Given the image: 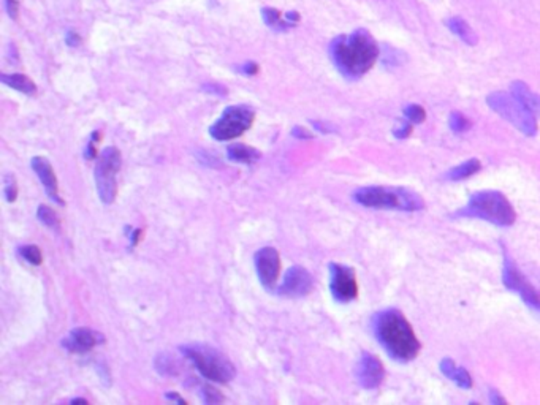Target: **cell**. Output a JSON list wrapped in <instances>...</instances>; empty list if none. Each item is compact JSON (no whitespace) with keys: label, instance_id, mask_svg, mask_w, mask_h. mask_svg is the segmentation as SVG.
Listing matches in <instances>:
<instances>
[{"label":"cell","instance_id":"6da1fadb","mask_svg":"<svg viewBox=\"0 0 540 405\" xmlns=\"http://www.w3.org/2000/svg\"><path fill=\"white\" fill-rule=\"evenodd\" d=\"M379 44L365 29L333 40L330 54L336 68L347 78H360L374 67L379 57Z\"/></svg>","mask_w":540,"mask_h":405},{"label":"cell","instance_id":"7a4b0ae2","mask_svg":"<svg viewBox=\"0 0 540 405\" xmlns=\"http://www.w3.org/2000/svg\"><path fill=\"white\" fill-rule=\"evenodd\" d=\"M375 338L394 361L409 363L420 352V342L406 316L397 309H388L375 315Z\"/></svg>","mask_w":540,"mask_h":405},{"label":"cell","instance_id":"3957f363","mask_svg":"<svg viewBox=\"0 0 540 405\" xmlns=\"http://www.w3.org/2000/svg\"><path fill=\"white\" fill-rule=\"evenodd\" d=\"M354 200L358 205L373 209H393V211H422L425 201L422 196L403 187H363L354 193Z\"/></svg>","mask_w":540,"mask_h":405},{"label":"cell","instance_id":"277c9868","mask_svg":"<svg viewBox=\"0 0 540 405\" xmlns=\"http://www.w3.org/2000/svg\"><path fill=\"white\" fill-rule=\"evenodd\" d=\"M461 215L487 220L498 226H512L517 219L510 201L496 190H482L474 193L466 207L461 209Z\"/></svg>","mask_w":540,"mask_h":405},{"label":"cell","instance_id":"5b68a950","mask_svg":"<svg viewBox=\"0 0 540 405\" xmlns=\"http://www.w3.org/2000/svg\"><path fill=\"white\" fill-rule=\"evenodd\" d=\"M205 378L216 383H229L236 375L235 364L221 352L208 345H187L181 348Z\"/></svg>","mask_w":540,"mask_h":405},{"label":"cell","instance_id":"8992f818","mask_svg":"<svg viewBox=\"0 0 540 405\" xmlns=\"http://www.w3.org/2000/svg\"><path fill=\"white\" fill-rule=\"evenodd\" d=\"M487 103L493 111L504 117L508 124L520 130L526 136H534L537 133L536 114H532L521 101L512 94L491 92L487 97Z\"/></svg>","mask_w":540,"mask_h":405},{"label":"cell","instance_id":"52a82bcc","mask_svg":"<svg viewBox=\"0 0 540 405\" xmlns=\"http://www.w3.org/2000/svg\"><path fill=\"white\" fill-rule=\"evenodd\" d=\"M255 120V112L246 105L229 106L214 124L211 125L210 135L217 141H229L246 133Z\"/></svg>","mask_w":540,"mask_h":405},{"label":"cell","instance_id":"ba28073f","mask_svg":"<svg viewBox=\"0 0 540 405\" xmlns=\"http://www.w3.org/2000/svg\"><path fill=\"white\" fill-rule=\"evenodd\" d=\"M121 152H119L117 148H112V146L105 148L102 154L98 155V162L96 167V184L98 198L102 200L105 205H111V202L116 200V174L119 173V169H121Z\"/></svg>","mask_w":540,"mask_h":405},{"label":"cell","instance_id":"9c48e42d","mask_svg":"<svg viewBox=\"0 0 540 405\" xmlns=\"http://www.w3.org/2000/svg\"><path fill=\"white\" fill-rule=\"evenodd\" d=\"M502 282L508 290L518 293L527 306L540 310V291L527 281L523 272L517 268V264L507 257L504 259V268H502Z\"/></svg>","mask_w":540,"mask_h":405},{"label":"cell","instance_id":"30bf717a","mask_svg":"<svg viewBox=\"0 0 540 405\" xmlns=\"http://www.w3.org/2000/svg\"><path fill=\"white\" fill-rule=\"evenodd\" d=\"M330 290L339 302H350L358 296V283L355 271L349 266L330 264Z\"/></svg>","mask_w":540,"mask_h":405},{"label":"cell","instance_id":"8fae6325","mask_svg":"<svg viewBox=\"0 0 540 405\" xmlns=\"http://www.w3.org/2000/svg\"><path fill=\"white\" fill-rule=\"evenodd\" d=\"M255 269L263 287L273 290L281 272L279 252L274 247H263L255 253Z\"/></svg>","mask_w":540,"mask_h":405},{"label":"cell","instance_id":"7c38bea8","mask_svg":"<svg viewBox=\"0 0 540 405\" xmlns=\"http://www.w3.org/2000/svg\"><path fill=\"white\" fill-rule=\"evenodd\" d=\"M314 287V278L309 271H306L301 266H292L285 272L284 281L279 285V295L287 297H303L311 293Z\"/></svg>","mask_w":540,"mask_h":405},{"label":"cell","instance_id":"4fadbf2b","mask_svg":"<svg viewBox=\"0 0 540 405\" xmlns=\"http://www.w3.org/2000/svg\"><path fill=\"white\" fill-rule=\"evenodd\" d=\"M356 380L365 390H375L385 378L384 364L371 353H363L356 364Z\"/></svg>","mask_w":540,"mask_h":405},{"label":"cell","instance_id":"5bb4252c","mask_svg":"<svg viewBox=\"0 0 540 405\" xmlns=\"http://www.w3.org/2000/svg\"><path fill=\"white\" fill-rule=\"evenodd\" d=\"M103 340L105 338L100 333L87 328H78L68 334V338L62 342V345L72 353H87L94 347L103 344Z\"/></svg>","mask_w":540,"mask_h":405},{"label":"cell","instance_id":"9a60e30c","mask_svg":"<svg viewBox=\"0 0 540 405\" xmlns=\"http://www.w3.org/2000/svg\"><path fill=\"white\" fill-rule=\"evenodd\" d=\"M30 163H32V168L37 173V176L40 177V181L43 184V187H45L49 198H51L54 202H58L59 206L64 205V200H62L59 195L58 177H56L51 163H49L45 157H34Z\"/></svg>","mask_w":540,"mask_h":405},{"label":"cell","instance_id":"2e32d148","mask_svg":"<svg viewBox=\"0 0 540 405\" xmlns=\"http://www.w3.org/2000/svg\"><path fill=\"white\" fill-rule=\"evenodd\" d=\"M512 95H515L521 103H523L527 110L536 116H540V95L532 92L529 86L525 84L523 81H515L510 84Z\"/></svg>","mask_w":540,"mask_h":405},{"label":"cell","instance_id":"e0dca14e","mask_svg":"<svg viewBox=\"0 0 540 405\" xmlns=\"http://www.w3.org/2000/svg\"><path fill=\"white\" fill-rule=\"evenodd\" d=\"M441 372L449 380H451V382L460 386V388L468 390V388H470V386H472V378H470L469 372L464 369V367L456 366L454 359H450V358L442 359L441 361Z\"/></svg>","mask_w":540,"mask_h":405},{"label":"cell","instance_id":"ac0fdd59","mask_svg":"<svg viewBox=\"0 0 540 405\" xmlns=\"http://www.w3.org/2000/svg\"><path fill=\"white\" fill-rule=\"evenodd\" d=\"M263 19H265V22L269 25V27L278 29V30H285L288 27H292L293 24H297L300 21V16L298 13L292 11V13H287L285 18H282L281 11L266 8L263 10Z\"/></svg>","mask_w":540,"mask_h":405},{"label":"cell","instance_id":"d6986e66","mask_svg":"<svg viewBox=\"0 0 540 405\" xmlns=\"http://www.w3.org/2000/svg\"><path fill=\"white\" fill-rule=\"evenodd\" d=\"M447 27L454 32V34L460 38V40H463L466 44H469V46H474V44H477V35L475 32L472 30V27L468 24V21H464L463 18L460 16H451L450 19H447Z\"/></svg>","mask_w":540,"mask_h":405},{"label":"cell","instance_id":"ffe728a7","mask_svg":"<svg viewBox=\"0 0 540 405\" xmlns=\"http://www.w3.org/2000/svg\"><path fill=\"white\" fill-rule=\"evenodd\" d=\"M0 79H2L5 86L15 89V91H18V92H22L26 95H34L37 92L35 82L26 75H21V73L5 75L4 73L2 76H0Z\"/></svg>","mask_w":540,"mask_h":405},{"label":"cell","instance_id":"44dd1931","mask_svg":"<svg viewBox=\"0 0 540 405\" xmlns=\"http://www.w3.org/2000/svg\"><path fill=\"white\" fill-rule=\"evenodd\" d=\"M227 154L230 160L238 162V163H248V165L254 163L260 158L259 149H254L248 144H240V143L229 146Z\"/></svg>","mask_w":540,"mask_h":405},{"label":"cell","instance_id":"7402d4cb","mask_svg":"<svg viewBox=\"0 0 540 405\" xmlns=\"http://www.w3.org/2000/svg\"><path fill=\"white\" fill-rule=\"evenodd\" d=\"M480 168H482L480 160H477V158H470V160L463 162L460 165H456L455 168H451L449 171V179L450 181L468 179V177H470L472 174L479 173Z\"/></svg>","mask_w":540,"mask_h":405},{"label":"cell","instance_id":"603a6c76","mask_svg":"<svg viewBox=\"0 0 540 405\" xmlns=\"http://www.w3.org/2000/svg\"><path fill=\"white\" fill-rule=\"evenodd\" d=\"M37 217H39L41 224L46 225L48 228H54V230H58L60 226L59 215L56 214L51 207H48L45 205H41L39 206V209H37Z\"/></svg>","mask_w":540,"mask_h":405},{"label":"cell","instance_id":"cb8c5ba5","mask_svg":"<svg viewBox=\"0 0 540 405\" xmlns=\"http://www.w3.org/2000/svg\"><path fill=\"white\" fill-rule=\"evenodd\" d=\"M449 125L455 133H463V131H468L470 129V120L464 116V114L454 111L449 117Z\"/></svg>","mask_w":540,"mask_h":405},{"label":"cell","instance_id":"d4e9b609","mask_svg":"<svg viewBox=\"0 0 540 405\" xmlns=\"http://www.w3.org/2000/svg\"><path fill=\"white\" fill-rule=\"evenodd\" d=\"M21 257L34 266H40L43 263V255L41 250L37 245H24L20 249Z\"/></svg>","mask_w":540,"mask_h":405},{"label":"cell","instance_id":"484cf974","mask_svg":"<svg viewBox=\"0 0 540 405\" xmlns=\"http://www.w3.org/2000/svg\"><path fill=\"white\" fill-rule=\"evenodd\" d=\"M404 116L412 124H422L426 119V111L420 105H409L404 108Z\"/></svg>","mask_w":540,"mask_h":405},{"label":"cell","instance_id":"4316f807","mask_svg":"<svg viewBox=\"0 0 540 405\" xmlns=\"http://www.w3.org/2000/svg\"><path fill=\"white\" fill-rule=\"evenodd\" d=\"M4 193H5V200L8 202H15L18 198V182L15 179V176L7 174L4 177Z\"/></svg>","mask_w":540,"mask_h":405},{"label":"cell","instance_id":"83f0119b","mask_svg":"<svg viewBox=\"0 0 540 405\" xmlns=\"http://www.w3.org/2000/svg\"><path fill=\"white\" fill-rule=\"evenodd\" d=\"M203 397L206 404H221L225 401V397L221 394V391H217L210 385H206L203 388Z\"/></svg>","mask_w":540,"mask_h":405},{"label":"cell","instance_id":"f1b7e54d","mask_svg":"<svg viewBox=\"0 0 540 405\" xmlns=\"http://www.w3.org/2000/svg\"><path fill=\"white\" fill-rule=\"evenodd\" d=\"M412 125H413L412 122H409V120H406V122H401L399 125L394 127V130H393L394 138H397V139L409 138L411 133H412V129H413Z\"/></svg>","mask_w":540,"mask_h":405},{"label":"cell","instance_id":"f546056e","mask_svg":"<svg viewBox=\"0 0 540 405\" xmlns=\"http://www.w3.org/2000/svg\"><path fill=\"white\" fill-rule=\"evenodd\" d=\"M243 72L249 76H254L257 72H259V67H257L255 62H249V63H246V65H244Z\"/></svg>","mask_w":540,"mask_h":405},{"label":"cell","instance_id":"4dcf8cb0","mask_svg":"<svg viewBox=\"0 0 540 405\" xmlns=\"http://www.w3.org/2000/svg\"><path fill=\"white\" fill-rule=\"evenodd\" d=\"M7 10H8L11 18L18 16V2L16 0H7Z\"/></svg>","mask_w":540,"mask_h":405},{"label":"cell","instance_id":"1f68e13d","mask_svg":"<svg viewBox=\"0 0 540 405\" xmlns=\"http://www.w3.org/2000/svg\"><path fill=\"white\" fill-rule=\"evenodd\" d=\"M67 43L70 44V46H77V44L79 43V35L70 32V34H68V37H67Z\"/></svg>","mask_w":540,"mask_h":405},{"label":"cell","instance_id":"d6a6232c","mask_svg":"<svg viewBox=\"0 0 540 405\" xmlns=\"http://www.w3.org/2000/svg\"><path fill=\"white\" fill-rule=\"evenodd\" d=\"M167 399H172V401H174V402H181V404H186V401H184V399H183V397H181V396H178V394H174V392H168V394H167Z\"/></svg>","mask_w":540,"mask_h":405},{"label":"cell","instance_id":"836d02e7","mask_svg":"<svg viewBox=\"0 0 540 405\" xmlns=\"http://www.w3.org/2000/svg\"><path fill=\"white\" fill-rule=\"evenodd\" d=\"M140 238H141V231H140V230L134 231V234H131V236H130L131 245H136V244H138V240H140Z\"/></svg>","mask_w":540,"mask_h":405},{"label":"cell","instance_id":"e575fe53","mask_svg":"<svg viewBox=\"0 0 540 405\" xmlns=\"http://www.w3.org/2000/svg\"><path fill=\"white\" fill-rule=\"evenodd\" d=\"M491 402H493V404H502V402H506V401L498 394V392L493 391V392H491Z\"/></svg>","mask_w":540,"mask_h":405},{"label":"cell","instance_id":"d590c367","mask_svg":"<svg viewBox=\"0 0 540 405\" xmlns=\"http://www.w3.org/2000/svg\"><path fill=\"white\" fill-rule=\"evenodd\" d=\"M293 135H298L300 138H304V136H307V138H309L311 135H309V133H307L306 130L303 131V130H301L300 129V127H297V129H295V131H293Z\"/></svg>","mask_w":540,"mask_h":405},{"label":"cell","instance_id":"8d00e7d4","mask_svg":"<svg viewBox=\"0 0 540 405\" xmlns=\"http://www.w3.org/2000/svg\"><path fill=\"white\" fill-rule=\"evenodd\" d=\"M73 404H77V402H84V404H87V401H86V399H73V401H72Z\"/></svg>","mask_w":540,"mask_h":405}]
</instances>
